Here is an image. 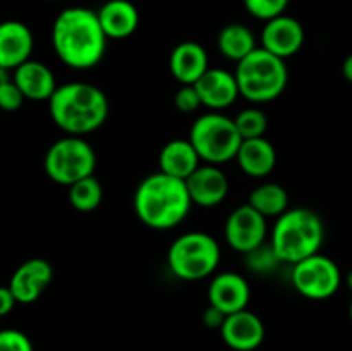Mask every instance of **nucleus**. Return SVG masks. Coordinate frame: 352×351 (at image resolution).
<instances>
[{
	"instance_id": "20e7f679",
	"label": "nucleus",
	"mask_w": 352,
	"mask_h": 351,
	"mask_svg": "<svg viewBox=\"0 0 352 351\" xmlns=\"http://www.w3.org/2000/svg\"><path fill=\"white\" fill-rule=\"evenodd\" d=\"M325 241V224L311 209H289L275 219L270 246L280 264L294 265L320 253Z\"/></svg>"
},
{
	"instance_id": "cd10ccee",
	"label": "nucleus",
	"mask_w": 352,
	"mask_h": 351,
	"mask_svg": "<svg viewBox=\"0 0 352 351\" xmlns=\"http://www.w3.org/2000/svg\"><path fill=\"white\" fill-rule=\"evenodd\" d=\"M174 107L182 114H192L203 107L199 93L195 85H181L174 95Z\"/></svg>"
},
{
	"instance_id": "f8f14e48",
	"label": "nucleus",
	"mask_w": 352,
	"mask_h": 351,
	"mask_svg": "<svg viewBox=\"0 0 352 351\" xmlns=\"http://www.w3.org/2000/svg\"><path fill=\"white\" fill-rule=\"evenodd\" d=\"M54 281V267L45 258H30L14 270L9 288L16 296L17 303L30 305L34 303Z\"/></svg>"
},
{
	"instance_id": "4c0bfd02",
	"label": "nucleus",
	"mask_w": 352,
	"mask_h": 351,
	"mask_svg": "<svg viewBox=\"0 0 352 351\" xmlns=\"http://www.w3.org/2000/svg\"><path fill=\"white\" fill-rule=\"evenodd\" d=\"M48 2H58V0H48Z\"/></svg>"
},
{
	"instance_id": "1a4fd4ad",
	"label": "nucleus",
	"mask_w": 352,
	"mask_h": 351,
	"mask_svg": "<svg viewBox=\"0 0 352 351\" xmlns=\"http://www.w3.org/2000/svg\"><path fill=\"white\" fill-rule=\"evenodd\" d=\"M291 267L292 288L308 299L322 301L332 298L342 284L339 265L327 255H311Z\"/></svg>"
},
{
	"instance_id": "4be33fe9",
	"label": "nucleus",
	"mask_w": 352,
	"mask_h": 351,
	"mask_svg": "<svg viewBox=\"0 0 352 351\" xmlns=\"http://www.w3.org/2000/svg\"><path fill=\"white\" fill-rule=\"evenodd\" d=\"M201 165L198 151L189 140H172L158 153V169L164 174L186 181Z\"/></svg>"
},
{
	"instance_id": "72a5a7b5",
	"label": "nucleus",
	"mask_w": 352,
	"mask_h": 351,
	"mask_svg": "<svg viewBox=\"0 0 352 351\" xmlns=\"http://www.w3.org/2000/svg\"><path fill=\"white\" fill-rule=\"evenodd\" d=\"M342 74L347 81L352 83V54L347 55L342 62Z\"/></svg>"
},
{
	"instance_id": "c756f323",
	"label": "nucleus",
	"mask_w": 352,
	"mask_h": 351,
	"mask_svg": "<svg viewBox=\"0 0 352 351\" xmlns=\"http://www.w3.org/2000/svg\"><path fill=\"white\" fill-rule=\"evenodd\" d=\"M248 264H250V267L253 268V270L265 272L268 270V268L275 267L277 264H280V262L275 257L270 244H268V246L267 244H261L260 248H256V250H253L251 253H248Z\"/></svg>"
},
{
	"instance_id": "7c9ffc66",
	"label": "nucleus",
	"mask_w": 352,
	"mask_h": 351,
	"mask_svg": "<svg viewBox=\"0 0 352 351\" xmlns=\"http://www.w3.org/2000/svg\"><path fill=\"white\" fill-rule=\"evenodd\" d=\"M24 95L19 89V86L9 79L6 85L0 88V109L6 110V112H16L23 107L24 103Z\"/></svg>"
},
{
	"instance_id": "a211bd4d",
	"label": "nucleus",
	"mask_w": 352,
	"mask_h": 351,
	"mask_svg": "<svg viewBox=\"0 0 352 351\" xmlns=\"http://www.w3.org/2000/svg\"><path fill=\"white\" fill-rule=\"evenodd\" d=\"M168 69L179 85H195L210 69V58L198 41H182L172 50Z\"/></svg>"
},
{
	"instance_id": "7ed1b4c3",
	"label": "nucleus",
	"mask_w": 352,
	"mask_h": 351,
	"mask_svg": "<svg viewBox=\"0 0 352 351\" xmlns=\"http://www.w3.org/2000/svg\"><path fill=\"white\" fill-rule=\"evenodd\" d=\"M133 205L136 217L144 226L165 231L184 222L192 202L186 181L158 171L138 184Z\"/></svg>"
},
{
	"instance_id": "423d86ee",
	"label": "nucleus",
	"mask_w": 352,
	"mask_h": 351,
	"mask_svg": "<svg viewBox=\"0 0 352 351\" xmlns=\"http://www.w3.org/2000/svg\"><path fill=\"white\" fill-rule=\"evenodd\" d=\"M220 257L222 250L212 234L191 231L172 241L167 251V265L174 277L196 282L215 274Z\"/></svg>"
},
{
	"instance_id": "f03ea898",
	"label": "nucleus",
	"mask_w": 352,
	"mask_h": 351,
	"mask_svg": "<svg viewBox=\"0 0 352 351\" xmlns=\"http://www.w3.org/2000/svg\"><path fill=\"white\" fill-rule=\"evenodd\" d=\"M48 112L55 126L65 134L85 136L107 123L110 102L98 86L74 81L57 86L48 100Z\"/></svg>"
},
{
	"instance_id": "c9c22d12",
	"label": "nucleus",
	"mask_w": 352,
	"mask_h": 351,
	"mask_svg": "<svg viewBox=\"0 0 352 351\" xmlns=\"http://www.w3.org/2000/svg\"><path fill=\"white\" fill-rule=\"evenodd\" d=\"M346 286L352 291V270H349V274L346 275Z\"/></svg>"
},
{
	"instance_id": "412c9836",
	"label": "nucleus",
	"mask_w": 352,
	"mask_h": 351,
	"mask_svg": "<svg viewBox=\"0 0 352 351\" xmlns=\"http://www.w3.org/2000/svg\"><path fill=\"white\" fill-rule=\"evenodd\" d=\"M234 160H237V165L246 176L263 179L270 176L277 165V150L265 136L251 138L243 140Z\"/></svg>"
},
{
	"instance_id": "f704fd0d",
	"label": "nucleus",
	"mask_w": 352,
	"mask_h": 351,
	"mask_svg": "<svg viewBox=\"0 0 352 351\" xmlns=\"http://www.w3.org/2000/svg\"><path fill=\"white\" fill-rule=\"evenodd\" d=\"M9 71H7V69H3V67H0V88H2L3 85H6L7 81H9Z\"/></svg>"
},
{
	"instance_id": "39448f33",
	"label": "nucleus",
	"mask_w": 352,
	"mask_h": 351,
	"mask_svg": "<svg viewBox=\"0 0 352 351\" xmlns=\"http://www.w3.org/2000/svg\"><path fill=\"white\" fill-rule=\"evenodd\" d=\"M234 76L241 96L251 103L274 102L285 92L289 83L284 58H278L261 47L237 62Z\"/></svg>"
},
{
	"instance_id": "c85d7f7f",
	"label": "nucleus",
	"mask_w": 352,
	"mask_h": 351,
	"mask_svg": "<svg viewBox=\"0 0 352 351\" xmlns=\"http://www.w3.org/2000/svg\"><path fill=\"white\" fill-rule=\"evenodd\" d=\"M0 351H33L30 337L17 329L0 330Z\"/></svg>"
},
{
	"instance_id": "dca6fc26",
	"label": "nucleus",
	"mask_w": 352,
	"mask_h": 351,
	"mask_svg": "<svg viewBox=\"0 0 352 351\" xmlns=\"http://www.w3.org/2000/svg\"><path fill=\"white\" fill-rule=\"evenodd\" d=\"M195 86L198 89L203 107L213 110V112H222V110L229 109L241 96L236 76L226 69L210 67L195 83Z\"/></svg>"
},
{
	"instance_id": "e433bc0d",
	"label": "nucleus",
	"mask_w": 352,
	"mask_h": 351,
	"mask_svg": "<svg viewBox=\"0 0 352 351\" xmlns=\"http://www.w3.org/2000/svg\"><path fill=\"white\" fill-rule=\"evenodd\" d=\"M349 319H351V322H352V301H351V305H349Z\"/></svg>"
},
{
	"instance_id": "b1692460",
	"label": "nucleus",
	"mask_w": 352,
	"mask_h": 351,
	"mask_svg": "<svg viewBox=\"0 0 352 351\" xmlns=\"http://www.w3.org/2000/svg\"><path fill=\"white\" fill-rule=\"evenodd\" d=\"M248 203L267 219H277L289 210V193L278 182H261L250 193Z\"/></svg>"
},
{
	"instance_id": "473e14b6",
	"label": "nucleus",
	"mask_w": 352,
	"mask_h": 351,
	"mask_svg": "<svg viewBox=\"0 0 352 351\" xmlns=\"http://www.w3.org/2000/svg\"><path fill=\"white\" fill-rule=\"evenodd\" d=\"M227 315H223L220 310H217L215 306L208 305V308L203 312V323H205L206 327H210V329H219L222 327L223 320H226Z\"/></svg>"
},
{
	"instance_id": "393cba45",
	"label": "nucleus",
	"mask_w": 352,
	"mask_h": 351,
	"mask_svg": "<svg viewBox=\"0 0 352 351\" xmlns=\"http://www.w3.org/2000/svg\"><path fill=\"white\" fill-rule=\"evenodd\" d=\"M69 203L72 209L78 212L88 213L98 209L102 205L103 200V188L102 182L95 178V176H88V178L81 179V181L74 182L69 186L67 189Z\"/></svg>"
},
{
	"instance_id": "2eb2a0df",
	"label": "nucleus",
	"mask_w": 352,
	"mask_h": 351,
	"mask_svg": "<svg viewBox=\"0 0 352 351\" xmlns=\"http://www.w3.org/2000/svg\"><path fill=\"white\" fill-rule=\"evenodd\" d=\"M223 343L236 351H253L265 339L263 320L250 310L230 313L220 327Z\"/></svg>"
},
{
	"instance_id": "9d476101",
	"label": "nucleus",
	"mask_w": 352,
	"mask_h": 351,
	"mask_svg": "<svg viewBox=\"0 0 352 351\" xmlns=\"http://www.w3.org/2000/svg\"><path fill=\"white\" fill-rule=\"evenodd\" d=\"M267 217L253 209L250 203L236 206L229 213L223 226L226 243L237 253L248 255L265 244L268 234Z\"/></svg>"
},
{
	"instance_id": "f3484780",
	"label": "nucleus",
	"mask_w": 352,
	"mask_h": 351,
	"mask_svg": "<svg viewBox=\"0 0 352 351\" xmlns=\"http://www.w3.org/2000/svg\"><path fill=\"white\" fill-rule=\"evenodd\" d=\"M34 38L30 28L21 21L0 23V67L14 71L31 58Z\"/></svg>"
},
{
	"instance_id": "bb28decb",
	"label": "nucleus",
	"mask_w": 352,
	"mask_h": 351,
	"mask_svg": "<svg viewBox=\"0 0 352 351\" xmlns=\"http://www.w3.org/2000/svg\"><path fill=\"white\" fill-rule=\"evenodd\" d=\"M244 7L253 17L260 21H270L285 14L291 0H243Z\"/></svg>"
},
{
	"instance_id": "ddd939ff",
	"label": "nucleus",
	"mask_w": 352,
	"mask_h": 351,
	"mask_svg": "<svg viewBox=\"0 0 352 351\" xmlns=\"http://www.w3.org/2000/svg\"><path fill=\"white\" fill-rule=\"evenodd\" d=\"M192 205L201 209L219 206L229 195V179L220 165L203 164L186 179Z\"/></svg>"
},
{
	"instance_id": "5701e85b",
	"label": "nucleus",
	"mask_w": 352,
	"mask_h": 351,
	"mask_svg": "<svg viewBox=\"0 0 352 351\" xmlns=\"http://www.w3.org/2000/svg\"><path fill=\"white\" fill-rule=\"evenodd\" d=\"M217 47L223 57L237 64L251 52L256 50L258 45L250 28L241 23H230L226 24L217 34Z\"/></svg>"
},
{
	"instance_id": "aec40b11",
	"label": "nucleus",
	"mask_w": 352,
	"mask_h": 351,
	"mask_svg": "<svg viewBox=\"0 0 352 351\" xmlns=\"http://www.w3.org/2000/svg\"><path fill=\"white\" fill-rule=\"evenodd\" d=\"M96 14L109 40L129 38L140 26V10L129 0H109Z\"/></svg>"
},
{
	"instance_id": "4468645a",
	"label": "nucleus",
	"mask_w": 352,
	"mask_h": 351,
	"mask_svg": "<svg viewBox=\"0 0 352 351\" xmlns=\"http://www.w3.org/2000/svg\"><path fill=\"white\" fill-rule=\"evenodd\" d=\"M250 299L251 288L244 275L230 270L213 275L208 286V303L223 315L246 310Z\"/></svg>"
},
{
	"instance_id": "6ab92c4d",
	"label": "nucleus",
	"mask_w": 352,
	"mask_h": 351,
	"mask_svg": "<svg viewBox=\"0 0 352 351\" xmlns=\"http://www.w3.org/2000/svg\"><path fill=\"white\" fill-rule=\"evenodd\" d=\"M12 81L19 86L24 98L33 102H43V100L48 102L58 86L54 71L47 64L33 58L14 69Z\"/></svg>"
},
{
	"instance_id": "2f4dec72",
	"label": "nucleus",
	"mask_w": 352,
	"mask_h": 351,
	"mask_svg": "<svg viewBox=\"0 0 352 351\" xmlns=\"http://www.w3.org/2000/svg\"><path fill=\"white\" fill-rule=\"evenodd\" d=\"M16 303L17 299L12 295L9 286H0V317L9 315L14 310V306H16Z\"/></svg>"
},
{
	"instance_id": "f257e3e1",
	"label": "nucleus",
	"mask_w": 352,
	"mask_h": 351,
	"mask_svg": "<svg viewBox=\"0 0 352 351\" xmlns=\"http://www.w3.org/2000/svg\"><path fill=\"white\" fill-rule=\"evenodd\" d=\"M107 41L98 14L88 7H67L52 26V47L58 61L76 71L96 67L105 57Z\"/></svg>"
},
{
	"instance_id": "6e6552de",
	"label": "nucleus",
	"mask_w": 352,
	"mask_h": 351,
	"mask_svg": "<svg viewBox=\"0 0 352 351\" xmlns=\"http://www.w3.org/2000/svg\"><path fill=\"white\" fill-rule=\"evenodd\" d=\"M43 167L52 181L69 188L88 176H95V148L85 140V136L67 134L48 147Z\"/></svg>"
},
{
	"instance_id": "0eeeda50",
	"label": "nucleus",
	"mask_w": 352,
	"mask_h": 351,
	"mask_svg": "<svg viewBox=\"0 0 352 351\" xmlns=\"http://www.w3.org/2000/svg\"><path fill=\"white\" fill-rule=\"evenodd\" d=\"M188 140L196 148L201 162L213 165L234 160L243 143L232 117L213 110L199 116L191 124Z\"/></svg>"
},
{
	"instance_id": "a878e982",
	"label": "nucleus",
	"mask_w": 352,
	"mask_h": 351,
	"mask_svg": "<svg viewBox=\"0 0 352 351\" xmlns=\"http://www.w3.org/2000/svg\"><path fill=\"white\" fill-rule=\"evenodd\" d=\"M237 131H239L243 140H251V138H263L268 129V117L258 107H248V109L241 110L236 117H234Z\"/></svg>"
},
{
	"instance_id": "9b49d317",
	"label": "nucleus",
	"mask_w": 352,
	"mask_h": 351,
	"mask_svg": "<svg viewBox=\"0 0 352 351\" xmlns=\"http://www.w3.org/2000/svg\"><path fill=\"white\" fill-rule=\"evenodd\" d=\"M306 33L302 24L296 17L282 16L267 21L261 31V48L278 58H291L301 52Z\"/></svg>"
}]
</instances>
